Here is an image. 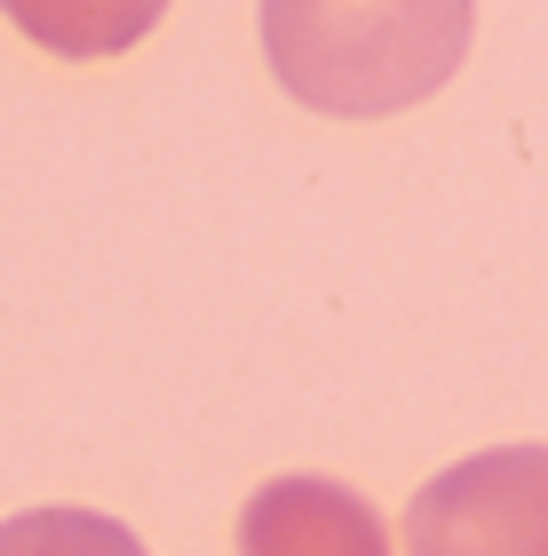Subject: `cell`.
Wrapping results in <instances>:
<instances>
[{"label": "cell", "instance_id": "7a4b0ae2", "mask_svg": "<svg viewBox=\"0 0 548 556\" xmlns=\"http://www.w3.org/2000/svg\"><path fill=\"white\" fill-rule=\"evenodd\" d=\"M406 556H548V445L437 469L406 509Z\"/></svg>", "mask_w": 548, "mask_h": 556}, {"label": "cell", "instance_id": "277c9868", "mask_svg": "<svg viewBox=\"0 0 548 556\" xmlns=\"http://www.w3.org/2000/svg\"><path fill=\"white\" fill-rule=\"evenodd\" d=\"M0 16H9L33 48H48V56L88 64V56L136 48L167 16V0H0Z\"/></svg>", "mask_w": 548, "mask_h": 556}, {"label": "cell", "instance_id": "5b68a950", "mask_svg": "<svg viewBox=\"0 0 548 556\" xmlns=\"http://www.w3.org/2000/svg\"><path fill=\"white\" fill-rule=\"evenodd\" d=\"M0 556H143V541L104 509H24L0 525Z\"/></svg>", "mask_w": 548, "mask_h": 556}, {"label": "cell", "instance_id": "6da1fadb", "mask_svg": "<svg viewBox=\"0 0 548 556\" xmlns=\"http://www.w3.org/2000/svg\"><path fill=\"white\" fill-rule=\"evenodd\" d=\"M477 0H263V56L294 104L390 119L437 96L469 56Z\"/></svg>", "mask_w": 548, "mask_h": 556}, {"label": "cell", "instance_id": "3957f363", "mask_svg": "<svg viewBox=\"0 0 548 556\" xmlns=\"http://www.w3.org/2000/svg\"><path fill=\"white\" fill-rule=\"evenodd\" d=\"M239 556H390V525L342 477H270L239 509Z\"/></svg>", "mask_w": 548, "mask_h": 556}]
</instances>
